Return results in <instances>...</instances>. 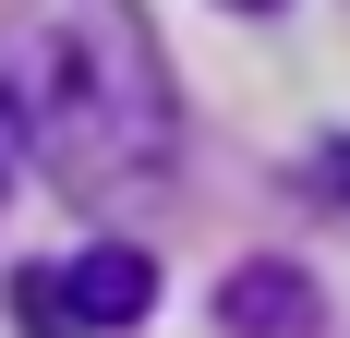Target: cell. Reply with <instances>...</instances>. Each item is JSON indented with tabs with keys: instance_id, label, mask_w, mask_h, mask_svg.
<instances>
[{
	"instance_id": "7a4b0ae2",
	"label": "cell",
	"mask_w": 350,
	"mask_h": 338,
	"mask_svg": "<svg viewBox=\"0 0 350 338\" xmlns=\"http://www.w3.org/2000/svg\"><path fill=\"white\" fill-rule=\"evenodd\" d=\"M145 302H157V266H145L133 242H97V254H72L61 278H25V290H12L25 326H145Z\"/></svg>"
},
{
	"instance_id": "6da1fadb",
	"label": "cell",
	"mask_w": 350,
	"mask_h": 338,
	"mask_svg": "<svg viewBox=\"0 0 350 338\" xmlns=\"http://www.w3.org/2000/svg\"><path fill=\"white\" fill-rule=\"evenodd\" d=\"M0 109H12L25 157L85 205L157 194L181 145L170 61H157L133 0H25L0 25Z\"/></svg>"
},
{
	"instance_id": "3957f363",
	"label": "cell",
	"mask_w": 350,
	"mask_h": 338,
	"mask_svg": "<svg viewBox=\"0 0 350 338\" xmlns=\"http://www.w3.org/2000/svg\"><path fill=\"white\" fill-rule=\"evenodd\" d=\"M217 326H314V278L302 266H230L217 278Z\"/></svg>"
}]
</instances>
